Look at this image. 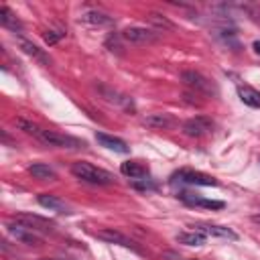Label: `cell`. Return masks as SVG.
Returning a JSON list of instances; mask_svg holds the SVG:
<instances>
[{
    "instance_id": "27",
    "label": "cell",
    "mask_w": 260,
    "mask_h": 260,
    "mask_svg": "<svg viewBox=\"0 0 260 260\" xmlns=\"http://www.w3.org/2000/svg\"><path fill=\"white\" fill-rule=\"evenodd\" d=\"M252 47H254V51L260 55V41H254V45H252Z\"/></svg>"
},
{
    "instance_id": "8",
    "label": "cell",
    "mask_w": 260,
    "mask_h": 260,
    "mask_svg": "<svg viewBox=\"0 0 260 260\" xmlns=\"http://www.w3.org/2000/svg\"><path fill=\"white\" fill-rule=\"evenodd\" d=\"M173 181H179V183H185V185H203V187H215L217 185V181L211 175H205V173H199V171H189V169H183V171L175 173Z\"/></svg>"
},
{
    "instance_id": "25",
    "label": "cell",
    "mask_w": 260,
    "mask_h": 260,
    "mask_svg": "<svg viewBox=\"0 0 260 260\" xmlns=\"http://www.w3.org/2000/svg\"><path fill=\"white\" fill-rule=\"evenodd\" d=\"M120 41H124L122 39V35L120 32H112L108 39H106V47H108V51H116V53H122V43Z\"/></svg>"
},
{
    "instance_id": "18",
    "label": "cell",
    "mask_w": 260,
    "mask_h": 260,
    "mask_svg": "<svg viewBox=\"0 0 260 260\" xmlns=\"http://www.w3.org/2000/svg\"><path fill=\"white\" fill-rule=\"evenodd\" d=\"M37 201H39L43 207L51 209V211H61V213H65V211H67V203H65L63 199H59L57 195H51V193H41V195L37 197Z\"/></svg>"
},
{
    "instance_id": "5",
    "label": "cell",
    "mask_w": 260,
    "mask_h": 260,
    "mask_svg": "<svg viewBox=\"0 0 260 260\" xmlns=\"http://www.w3.org/2000/svg\"><path fill=\"white\" fill-rule=\"evenodd\" d=\"M181 130H183L185 136L201 138V136H207V134L213 132V120L207 118V116H193V118L183 122Z\"/></svg>"
},
{
    "instance_id": "7",
    "label": "cell",
    "mask_w": 260,
    "mask_h": 260,
    "mask_svg": "<svg viewBox=\"0 0 260 260\" xmlns=\"http://www.w3.org/2000/svg\"><path fill=\"white\" fill-rule=\"evenodd\" d=\"M14 221H18L20 225L37 232V234H51L55 232V223L51 219H45L41 215H35V213H16L14 215Z\"/></svg>"
},
{
    "instance_id": "16",
    "label": "cell",
    "mask_w": 260,
    "mask_h": 260,
    "mask_svg": "<svg viewBox=\"0 0 260 260\" xmlns=\"http://www.w3.org/2000/svg\"><path fill=\"white\" fill-rule=\"evenodd\" d=\"M120 173L132 181H136V179H142L148 175V167L142 160H126L120 165Z\"/></svg>"
},
{
    "instance_id": "12",
    "label": "cell",
    "mask_w": 260,
    "mask_h": 260,
    "mask_svg": "<svg viewBox=\"0 0 260 260\" xmlns=\"http://www.w3.org/2000/svg\"><path fill=\"white\" fill-rule=\"evenodd\" d=\"M197 232L205 234V236H211V238H221V240H238V234L230 228H223V225H215V223H199L195 225Z\"/></svg>"
},
{
    "instance_id": "6",
    "label": "cell",
    "mask_w": 260,
    "mask_h": 260,
    "mask_svg": "<svg viewBox=\"0 0 260 260\" xmlns=\"http://www.w3.org/2000/svg\"><path fill=\"white\" fill-rule=\"evenodd\" d=\"M120 35L126 43H132V45H148L158 39V32L148 26H128Z\"/></svg>"
},
{
    "instance_id": "11",
    "label": "cell",
    "mask_w": 260,
    "mask_h": 260,
    "mask_svg": "<svg viewBox=\"0 0 260 260\" xmlns=\"http://www.w3.org/2000/svg\"><path fill=\"white\" fill-rule=\"evenodd\" d=\"M142 124L148 126V128H154V130H171V128H175L179 122H177V118H175L173 114H167V112H154V114L144 116Z\"/></svg>"
},
{
    "instance_id": "22",
    "label": "cell",
    "mask_w": 260,
    "mask_h": 260,
    "mask_svg": "<svg viewBox=\"0 0 260 260\" xmlns=\"http://www.w3.org/2000/svg\"><path fill=\"white\" fill-rule=\"evenodd\" d=\"M205 240H207V236L201 234V232H197V230L177 234V242L179 244H185V246H201V244H205Z\"/></svg>"
},
{
    "instance_id": "28",
    "label": "cell",
    "mask_w": 260,
    "mask_h": 260,
    "mask_svg": "<svg viewBox=\"0 0 260 260\" xmlns=\"http://www.w3.org/2000/svg\"><path fill=\"white\" fill-rule=\"evenodd\" d=\"M43 260H55V258H43Z\"/></svg>"
},
{
    "instance_id": "17",
    "label": "cell",
    "mask_w": 260,
    "mask_h": 260,
    "mask_svg": "<svg viewBox=\"0 0 260 260\" xmlns=\"http://www.w3.org/2000/svg\"><path fill=\"white\" fill-rule=\"evenodd\" d=\"M0 24H2L4 28H8V30L16 32V35L22 32V22L16 18V14H14L6 4L0 6Z\"/></svg>"
},
{
    "instance_id": "19",
    "label": "cell",
    "mask_w": 260,
    "mask_h": 260,
    "mask_svg": "<svg viewBox=\"0 0 260 260\" xmlns=\"http://www.w3.org/2000/svg\"><path fill=\"white\" fill-rule=\"evenodd\" d=\"M28 173L35 179H41V181H55L57 179V173L49 165H45V162H32V165H28Z\"/></svg>"
},
{
    "instance_id": "3",
    "label": "cell",
    "mask_w": 260,
    "mask_h": 260,
    "mask_svg": "<svg viewBox=\"0 0 260 260\" xmlns=\"http://www.w3.org/2000/svg\"><path fill=\"white\" fill-rule=\"evenodd\" d=\"M181 81L191 89V91H195V93H199V95H207V98H215L219 91H217V85L209 79V77H205L203 73H199V71H183L181 73Z\"/></svg>"
},
{
    "instance_id": "13",
    "label": "cell",
    "mask_w": 260,
    "mask_h": 260,
    "mask_svg": "<svg viewBox=\"0 0 260 260\" xmlns=\"http://www.w3.org/2000/svg\"><path fill=\"white\" fill-rule=\"evenodd\" d=\"M79 20L89 26H112L114 24V18L102 10H83L79 14Z\"/></svg>"
},
{
    "instance_id": "1",
    "label": "cell",
    "mask_w": 260,
    "mask_h": 260,
    "mask_svg": "<svg viewBox=\"0 0 260 260\" xmlns=\"http://www.w3.org/2000/svg\"><path fill=\"white\" fill-rule=\"evenodd\" d=\"M71 173L75 179H79L81 183H89V185H112L116 179L112 173H108L106 169H100L91 162L79 160L71 165Z\"/></svg>"
},
{
    "instance_id": "24",
    "label": "cell",
    "mask_w": 260,
    "mask_h": 260,
    "mask_svg": "<svg viewBox=\"0 0 260 260\" xmlns=\"http://www.w3.org/2000/svg\"><path fill=\"white\" fill-rule=\"evenodd\" d=\"M14 126H16L18 130L26 132V134H32V136H37V132L41 130V126L32 124L30 120H24V118H14Z\"/></svg>"
},
{
    "instance_id": "10",
    "label": "cell",
    "mask_w": 260,
    "mask_h": 260,
    "mask_svg": "<svg viewBox=\"0 0 260 260\" xmlns=\"http://www.w3.org/2000/svg\"><path fill=\"white\" fill-rule=\"evenodd\" d=\"M95 238H100V240H104L108 244H118V246H124V248H130V250H136L138 252V246L128 236H124L122 232H118L114 228H102V230H98L95 232Z\"/></svg>"
},
{
    "instance_id": "9",
    "label": "cell",
    "mask_w": 260,
    "mask_h": 260,
    "mask_svg": "<svg viewBox=\"0 0 260 260\" xmlns=\"http://www.w3.org/2000/svg\"><path fill=\"white\" fill-rule=\"evenodd\" d=\"M6 232H8L16 242H20V244H26V246H39V244H41V238H39L37 232H32V230L20 225V223L14 221V219L6 223Z\"/></svg>"
},
{
    "instance_id": "14",
    "label": "cell",
    "mask_w": 260,
    "mask_h": 260,
    "mask_svg": "<svg viewBox=\"0 0 260 260\" xmlns=\"http://www.w3.org/2000/svg\"><path fill=\"white\" fill-rule=\"evenodd\" d=\"M16 45H18V49H20L24 55L32 57V59L39 61L41 65H49V63H51V57H49L43 49H39L35 43H30V41H26V39H16Z\"/></svg>"
},
{
    "instance_id": "4",
    "label": "cell",
    "mask_w": 260,
    "mask_h": 260,
    "mask_svg": "<svg viewBox=\"0 0 260 260\" xmlns=\"http://www.w3.org/2000/svg\"><path fill=\"white\" fill-rule=\"evenodd\" d=\"M93 89H95L98 95H100L102 100H106L108 104H112V106H116V108H122V110H126V112H134V102H132V98H128V95H124V93H120V91H116V89H112L110 85H104V83H95Z\"/></svg>"
},
{
    "instance_id": "29",
    "label": "cell",
    "mask_w": 260,
    "mask_h": 260,
    "mask_svg": "<svg viewBox=\"0 0 260 260\" xmlns=\"http://www.w3.org/2000/svg\"><path fill=\"white\" fill-rule=\"evenodd\" d=\"M254 219H256V221H260V215H258V217H254Z\"/></svg>"
},
{
    "instance_id": "2",
    "label": "cell",
    "mask_w": 260,
    "mask_h": 260,
    "mask_svg": "<svg viewBox=\"0 0 260 260\" xmlns=\"http://www.w3.org/2000/svg\"><path fill=\"white\" fill-rule=\"evenodd\" d=\"M39 142H43L45 146H51V148H67V150H79V148H85V142L75 138V136H69V134H61L57 130H45L41 128L35 136Z\"/></svg>"
},
{
    "instance_id": "23",
    "label": "cell",
    "mask_w": 260,
    "mask_h": 260,
    "mask_svg": "<svg viewBox=\"0 0 260 260\" xmlns=\"http://www.w3.org/2000/svg\"><path fill=\"white\" fill-rule=\"evenodd\" d=\"M148 22L154 26L156 32H158V30L165 32V30H173V28H175V24H173L167 16H162V14H158V12H150V14H148Z\"/></svg>"
},
{
    "instance_id": "15",
    "label": "cell",
    "mask_w": 260,
    "mask_h": 260,
    "mask_svg": "<svg viewBox=\"0 0 260 260\" xmlns=\"http://www.w3.org/2000/svg\"><path fill=\"white\" fill-rule=\"evenodd\" d=\"M95 140H98L100 146H104L108 150H114V152H120V154H126L130 150L128 144L122 138H116V136H110V134H104V132H98L95 134Z\"/></svg>"
},
{
    "instance_id": "21",
    "label": "cell",
    "mask_w": 260,
    "mask_h": 260,
    "mask_svg": "<svg viewBox=\"0 0 260 260\" xmlns=\"http://www.w3.org/2000/svg\"><path fill=\"white\" fill-rule=\"evenodd\" d=\"M179 197H181L185 203H189V205H199V207H205V209H221V207H223V201H213V199L193 197L191 193H181Z\"/></svg>"
},
{
    "instance_id": "26",
    "label": "cell",
    "mask_w": 260,
    "mask_h": 260,
    "mask_svg": "<svg viewBox=\"0 0 260 260\" xmlns=\"http://www.w3.org/2000/svg\"><path fill=\"white\" fill-rule=\"evenodd\" d=\"M43 39H45V43H47V45H55L59 39H63V32H57V30H47V32H43Z\"/></svg>"
},
{
    "instance_id": "20",
    "label": "cell",
    "mask_w": 260,
    "mask_h": 260,
    "mask_svg": "<svg viewBox=\"0 0 260 260\" xmlns=\"http://www.w3.org/2000/svg\"><path fill=\"white\" fill-rule=\"evenodd\" d=\"M238 95L240 100L250 106V108H260V91L250 87V85H238Z\"/></svg>"
}]
</instances>
